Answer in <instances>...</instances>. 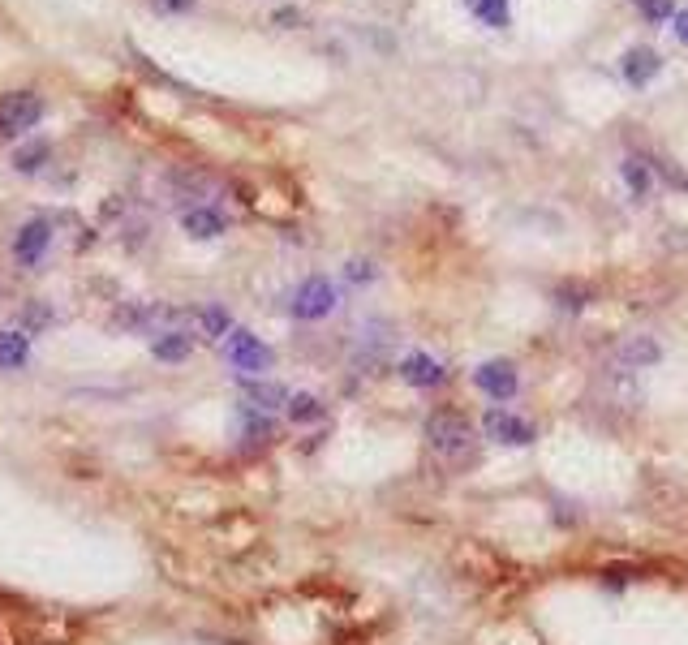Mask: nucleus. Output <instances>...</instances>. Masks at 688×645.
I'll return each instance as SVG.
<instances>
[{
    "mask_svg": "<svg viewBox=\"0 0 688 645\" xmlns=\"http://www.w3.org/2000/svg\"><path fill=\"white\" fill-rule=\"evenodd\" d=\"M426 443L443 461H465L473 452V443H478V435H473V422L461 409H435L426 418Z\"/></svg>",
    "mask_w": 688,
    "mask_h": 645,
    "instance_id": "nucleus-1",
    "label": "nucleus"
},
{
    "mask_svg": "<svg viewBox=\"0 0 688 645\" xmlns=\"http://www.w3.org/2000/svg\"><path fill=\"white\" fill-rule=\"evenodd\" d=\"M336 301H340V293H336V284L327 280V276H310L301 289L293 293V319H301V323H319V319H327V314L336 310Z\"/></svg>",
    "mask_w": 688,
    "mask_h": 645,
    "instance_id": "nucleus-2",
    "label": "nucleus"
},
{
    "mask_svg": "<svg viewBox=\"0 0 688 645\" xmlns=\"http://www.w3.org/2000/svg\"><path fill=\"white\" fill-rule=\"evenodd\" d=\"M43 117V99L31 91H9L0 95V138H18Z\"/></svg>",
    "mask_w": 688,
    "mask_h": 645,
    "instance_id": "nucleus-3",
    "label": "nucleus"
},
{
    "mask_svg": "<svg viewBox=\"0 0 688 645\" xmlns=\"http://www.w3.org/2000/svg\"><path fill=\"white\" fill-rule=\"evenodd\" d=\"M224 349H228V362H233L241 375H263V370H271V362H276V353L258 336L241 332V327H233V332L224 336Z\"/></svg>",
    "mask_w": 688,
    "mask_h": 645,
    "instance_id": "nucleus-4",
    "label": "nucleus"
},
{
    "mask_svg": "<svg viewBox=\"0 0 688 645\" xmlns=\"http://www.w3.org/2000/svg\"><path fill=\"white\" fill-rule=\"evenodd\" d=\"M482 430H486V439H495V443H504V448H529L538 435H534V422H525V418H516L512 409H491L482 418Z\"/></svg>",
    "mask_w": 688,
    "mask_h": 645,
    "instance_id": "nucleus-5",
    "label": "nucleus"
},
{
    "mask_svg": "<svg viewBox=\"0 0 688 645\" xmlns=\"http://www.w3.org/2000/svg\"><path fill=\"white\" fill-rule=\"evenodd\" d=\"M473 383H478L491 400H499V405H504V400H512L516 387H521V379H516V366L512 362H499V357H495V362H482L478 370H473Z\"/></svg>",
    "mask_w": 688,
    "mask_h": 645,
    "instance_id": "nucleus-6",
    "label": "nucleus"
},
{
    "mask_svg": "<svg viewBox=\"0 0 688 645\" xmlns=\"http://www.w3.org/2000/svg\"><path fill=\"white\" fill-rule=\"evenodd\" d=\"M48 246H52V220H31L13 237V258H18L22 267H39Z\"/></svg>",
    "mask_w": 688,
    "mask_h": 645,
    "instance_id": "nucleus-7",
    "label": "nucleus"
},
{
    "mask_svg": "<svg viewBox=\"0 0 688 645\" xmlns=\"http://www.w3.org/2000/svg\"><path fill=\"white\" fill-rule=\"evenodd\" d=\"M400 379H405L409 387H439L443 379H448V366L435 362L430 353H409L405 362H400Z\"/></svg>",
    "mask_w": 688,
    "mask_h": 645,
    "instance_id": "nucleus-8",
    "label": "nucleus"
},
{
    "mask_svg": "<svg viewBox=\"0 0 688 645\" xmlns=\"http://www.w3.org/2000/svg\"><path fill=\"white\" fill-rule=\"evenodd\" d=\"M241 396H246V405L258 413H276L289 405V392H284L280 383H263V379H241Z\"/></svg>",
    "mask_w": 688,
    "mask_h": 645,
    "instance_id": "nucleus-9",
    "label": "nucleus"
},
{
    "mask_svg": "<svg viewBox=\"0 0 688 645\" xmlns=\"http://www.w3.org/2000/svg\"><path fill=\"white\" fill-rule=\"evenodd\" d=\"M181 228L190 233L194 241H211V237H220L224 228H228V220L215 207H190L181 215Z\"/></svg>",
    "mask_w": 688,
    "mask_h": 645,
    "instance_id": "nucleus-10",
    "label": "nucleus"
},
{
    "mask_svg": "<svg viewBox=\"0 0 688 645\" xmlns=\"http://www.w3.org/2000/svg\"><path fill=\"white\" fill-rule=\"evenodd\" d=\"M663 69V61H658V52L654 48H633L624 56V78L628 86H645V82H654V74Z\"/></svg>",
    "mask_w": 688,
    "mask_h": 645,
    "instance_id": "nucleus-11",
    "label": "nucleus"
},
{
    "mask_svg": "<svg viewBox=\"0 0 688 645\" xmlns=\"http://www.w3.org/2000/svg\"><path fill=\"white\" fill-rule=\"evenodd\" d=\"M151 353L160 357V362H185V357L194 353V336L190 332H164L151 340Z\"/></svg>",
    "mask_w": 688,
    "mask_h": 645,
    "instance_id": "nucleus-12",
    "label": "nucleus"
},
{
    "mask_svg": "<svg viewBox=\"0 0 688 645\" xmlns=\"http://www.w3.org/2000/svg\"><path fill=\"white\" fill-rule=\"evenodd\" d=\"M31 362V340L22 332H0V370H18Z\"/></svg>",
    "mask_w": 688,
    "mask_h": 645,
    "instance_id": "nucleus-13",
    "label": "nucleus"
},
{
    "mask_svg": "<svg viewBox=\"0 0 688 645\" xmlns=\"http://www.w3.org/2000/svg\"><path fill=\"white\" fill-rule=\"evenodd\" d=\"M658 357H663V349L650 340V336H641V340H628L624 349H620V362L624 366H633V370H641V366H654Z\"/></svg>",
    "mask_w": 688,
    "mask_h": 645,
    "instance_id": "nucleus-14",
    "label": "nucleus"
},
{
    "mask_svg": "<svg viewBox=\"0 0 688 645\" xmlns=\"http://www.w3.org/2000/svg\"><path fill=\"white\" fill-rule=\"evenodd\" d=\"M284 413H289V422H297V426L319 422V418H323V400H319V396H310V392H297V396H289V405H284Z\"/></svg>",
    "mask_w": 688,
    "mask_h": 645,
    "instance_id": "nucleus-15",
    "label": "nucleus"
},
{
    "mask_svg": "<svg viewBox=\"0 0 688 645\" xmlns=\"http://www.w3.org/2000/svg\"><path fill=\"white\" fill-rule=\"evenodd\" d=\"M194 319H198V327H203V336H211V340H220V336L233 332V319H228V310H220V306L194 310Z\"/></svg>",
    "mask_w": 688,
    "mask_h": 645,
    "instance_id": "nucleus-16",
    "label": "nucleus"
},
{
    "mask_svg": "<svg viewBox=\"0 0 688 645\" xmlns=\"http://www.w3.org/2000/svg\"><path fill=\"white\" fill-rule=\"evenodd\" d=\"M469 9L478 13L486 26H495V31H504L508 18H512V13H508V0H469Z\"/></svg>",
    "mask_w": 688,
    "mask_h": 645,
    "instance_id": "nucleus-17",
    "label": "nucleus"
},
{
    "mask_svg": "<svg viewBox=\"0 0 688 645\" xmlns=\"http://www.w3.org/2000/svg\"><path fill=\"white\" fill-rule=\"evenodd\" d=\"M620 172H624V181H628V190H633V198H645V194H650V168H645L641 160H624L620 164Z\"/></svg>",
    "mask_w": 688,
    "mask_h": 645,
    "instance_id": "nucleus-18",
    "label": "nucleus"
},
{
    "mask_svg": "<svg viewBox=\"0 0 688 645\" xmlns=\"http://www.w3.org/2000/svg\"><path fill=\"white\" fill-rule=\"evenodd\" d=\"M48 142H31V147H22L18 155H13V164H18V172H26V177H31V172H39L43 164H48Z\"/></svg>",
    "mask_w": 688,
    "mask_h": 645,
    "instance_id": "nucleus-19",
    "label": "nucleus"
},
{
    "mask_svg": "<svg viewBox=\"0 0 688 645\" xmlns=\"http://www.w3.org/2000/svg\"><path fill=\"white\" fill-rule=\"evenodd\" d=\"M637 9L650 22H671V13H676V5H671V0H637Z\"/></svg>",
    "mask_w": 688,
    "mask_h": 645,
    "instance_id": "nucleus-20",
    "label": "nucleus"
},
{
    "mask_svg": "<svg viewBox=\"0 0 688 645\" xmlns=\"http://www.w3.org/2000/svg\"><path fill=\"white\" fill-rule=\"evenodd\" d=\"M344 276H349L353 284H366V280H375V267H370V263H349V267H344Z\"/></svg>",
    "mask_w": 688,
    "mask_h": 645,
    "instance_id": "nucleus-21",
    "label": "nucleus"
},
{
    "mask_svg": "<svg viewBox=\"0 0 688 645\" xmlns=\"http://www.w3.org/2000/svg\"><path fill=\"white\" fill-rule=\"evenodd\" d=\"M26 323L31 327H52V310L48 306H26Z\"/></svg>",
    "mask_w": 688,
    "mask_h": 645,
    "instance_id": "nucleus-22",
    "label": "nucleus"
},
{
    "mask_svg": "<svg viewBox=\"0 0 688 645\" xmlns=\"http://www.w3.org/2000/svg\"><path fill=\"white\" fill-rule=\"evenodd\" d=\"M671 31H676L680 43H688V9H676V13H671Z\"/></svg>",
    "mask_w": 688,
    "mask_h": 645,
    "instance_id": "nucleus-23",
    "label": "nucleus"
},
{
    "mask_svg": "<svg viewBox=\"0 0 688 645\" xmlns=\"http://www.w3.org/2000/svg\"><path fill=\"white\" fill-rule=\"evenodd\" d=\"M164 13H181V9H194V0H155Z\"/></svg>",
    "mask_w": 688,
    "mask_h": 645,
    "instance_id": "nucleus-24",
    "label": "nucleus"
}]
</instances>
